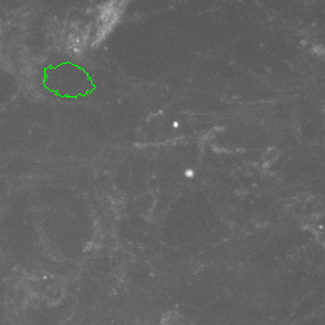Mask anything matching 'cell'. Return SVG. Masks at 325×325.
<instances>
[{"label": "cell", "instance_id": "1", "mask_svg": "<svg viewBox=\"0 0 325 325\" xmlns=\"http://www.w3.org/2000/svg\"><path fill=\"white\" fill-rule=\"evenodd\" d=\"M193 174H194V173H193V171H187V172H186V176H187V177H191Z\"/></svg>", "mask_w": 325, "mask_h": 325}]
</instances>
